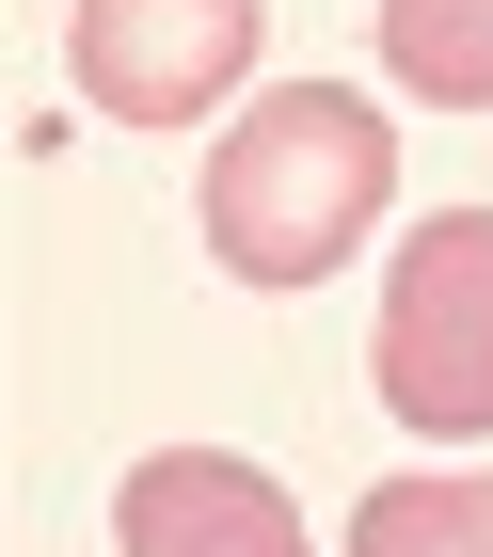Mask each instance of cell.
<instances>
[{"label":"cell","instance_id":"cell-5","mask_svg":"<svg viewBox=\"0 0 493 557\" xmlns=\"http://www.w3.org/2000/svg\"><path fill=\"white\" fill-rule=\"evenodd\" d=\"M382 64L446 112H493V0H382Z\"/></svg>","mask_w":493,"mask_h":557},{"label":"cell","instance_id":"cell-3","mask_svg":"<svg viewBox=\"0 0 493 557\" xmlns=\"http://www.w3.org/2000/svg\"><path fill=\"white\" fill-rule=\"evenodd\" d=\"M255 33H271V0H81L64 64L112 128H207L255 81Z\"/></svg>","mask_w":493,"mask_h":557},{"label":"cell","instance_id":"cell-1","mask_svg":"<svg viewBox=\"0 0 493 557\" xmlns=\"http://www.w3.org/2000/svg\"><path fill=\"white\" fill-rule=\"evenodd\" d=\"M382 208H398V128L350 81H271L207 144V256L239 287H319L334 256H367Z\"/></svg>","mask_w":493,"mask_h":557},{"label":"cell","instance_id":"cell-4","mask_svg":"<svg viewBox=\"0 0 493 557\" xmlns=\"http://www.w3.org/2000/svg\"><path fill=\"white\" fill-rule=\"evenodd\" d=\"M112 525H127V557H319L303 510L239 462V446H160V462H127Z\"/></svg>","mask_w":493,"mask_h":557},{"label":"cell","instance_id":"cell-2","mask_svg":"<svg viewBox=\"0 0 493 557\" xmlns=\"http://www.w3.org/2000/svg\"><path fill=\"white\" fill-rule=\"evenodd\" d=\"M382 414L430 446L493 430V208H430L382 287Z\"/></svg>","mask_w":493,"mask_h":557},{"label":"cell","instance_id":"cell-6","mask_svg":"<svg viewBox=\"0 0 493 557\" xmlns=\"http://www.w3.org/2000/svg\"><path fill=\"white\" fill-rule=\"evenodd\" d=\"M350 557H493V478H382L350 510Z\"/></svg>","mask_w":493,"mask_h":557}]
</instances>
